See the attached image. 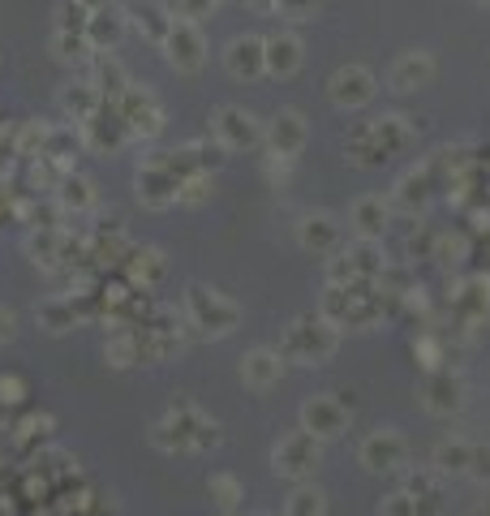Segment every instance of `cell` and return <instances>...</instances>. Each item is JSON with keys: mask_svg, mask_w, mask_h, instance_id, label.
Here are the masks:
<instances>
[{"mask_svg": "<svg viewBox=\"0 0 490 516\" xmlns=\"http://www.w3.org/2000/svg\"><path fill=\"white\" fill-rule=\"evenodd\" d=\"M263 65H267V74H276V78H293L297 69H301V43L297 35H271L263 39Z\"/></svg>", "mask_w": 490, "mask_h": 516, "instance_id": "obj_18", "label": "cell"}, {"mask_svg": "<svg viewBox=\"0 0 490 516\" xmlns=\"http://www.w3.org/2000/svg\"><path fill=\"white\" fill-rule=\"evenodd\" d=\"M22 396V379L18 375H0V400H18Z\"/></svg>", "mask_w": 490, "mask_h": 516, "instance_id": "obj_32", "label": "cell"}, {"mask_svg": "<svg viewBox=\"0 0 490 516\" xmlns=\"http://www.w3.org/2000/svg\"><path fill=\"white\" fill-rule=\"evenodd\" d=\"M349 418H353V409L336 396H310L306 405H301V430H310L319 443L340 439L344 430H349Z\"/></svg>", "mask_w": 490, "mask_h": 516, "instance_id": "obj_6", "label": "cell"}, {"mask_svg": "<svg viewBox=\"0 0 490 516\" xmlns=\"http://www.w3.org/2000/svg\"><path fill=\"white\" fill-rule=\"evenodd\" d=\"M344 258H349V267H353V276L357 280H379L383 276V267H387V258H383V246L379 241H362L357 237L349 250H344Z\"/></svg>", "mask_w": 490, "mask_h": 516, "instance_id": "obj_21", "label": "cell"}, {"mask_svg": "<svg viewBox=\"0 0 490 516\" xmlns=\"http://www.w3.org/2000/svg\"><path fill=\"white\" fill-rule=\"evenodd\" d=\"M267 147L276 160H297L301 147H306V121H301V112H280V117H271Z\"/></svg>", "mask_w": 490, "mask_h": 516, "instance_id": "obj_14", "label": "cell"}, {"mask_svg": "<svg viewBox=\"0 0 490 516\" xmlns=\"http://www.w3.org/2000/svg\"><path fill=\"white\" fill-rule=\"evenodd\" d=\"M319 461H323V448L310 430H293V435H284L276 448H271V469L288 482H310Z\"/></svg>", "mask_w": 490, "mask_h": 516, "instance_id": "obj_4", "label": "cell"}, {"mask_svg": "<svg viewBox=\"0 0 490 516\" xmlns=\"http://www.w3.org/2000/svg\"><path fill=\"white\" fill-rule=\"evenodd\" d=\"M340 349V332L331 319H314V314H301V319L288 327L284 336V362H301V366H323L331 362V353Z\"/></svg>", "mask_w": 490, "mask_h": 516, "instance_id": "obj_2", "label": "cell"}, {"mask_svg": "<svg viewBox=\"0 0 490 516\" xmlns=\"http://www.w3.org/2000/svg\"><path fill=\"white\" fill-rule=\"evenodd\" d=\"M284 375V353L280 349H250L241 357V383L250 392H271Z\"/></svg>", "mask_w": 490, "mask_h": 516, "instance_id": "obj_12", "label": "cell"}, {"mask_svg": "<svg viewBox=\"0 0 490 516\" xmlns=\"http://www.w3.org/2000/svg\"><path fill=\"white\" fill-rule=\"evenodd\" d=\"M78 5H82L86 13H99V9H108V0H78Z\"/></svg>", "mask_w": 490, "mask_h": 516, "instance_id": "obj_34", "label": "cell"}, {"mask_svg": "<svg viewBox=\"0 0 490 516\" xmlns=\"http://www.w3.org/2000/svg\"><path fill=\"white\" fill-rule=\"evenodd\" d=\"M9 336H13V314L0 310V340H9Z\"/></svg>", "mask_w": 490, "mask_h": 516, "instance_id": "obj_33", "label": "cell"}, {"mask_svg": "<svg viewBox=\"0 0 490 516\" xmlns=\"http://www.w3.org/2000/svg\"><path fill=\"white\" fill-rule=\"evenodd\" d=\"M65 108L74 112L78 121H91V112H95V91H91V82L74 86V91H65Z\"/></svg>", "mask_w": 490, "mask_h": 516, "instance_id": "obj_27", "label": "cell"}, {"mask_svg": "<svg viewBox=\"0 0 490 516\" xmlns=\"http://www.w3.org/2000/svg\"><path fill=\"white\" fill-rule=\"evenodd\" d=\"M35 319H39V327H48V332L61 336V332H69V327H74L78 314H74V301H43Z\"/></svg>", "mask_w": 490, "mask_h": 516, "instance_id": "obj_24", "label": "cell"}, {"mask_svg": "<svg viewBox=\"0 0 490 516\" xmlns=\"http://www.w3.org/2000/svg\"><path fill=\"white\" fill-rule=\"evenodd\" d=\"M172 18H181V22H207L211 18V9H215V0H172Z\"/></svg>", "mask_w": 490, "mask_h": 516, "instance_id": "obj_26", "label": "cell"}, {"mask_svg": "<svg viewBox=\"0 0 490 516\" xmlns=\"http://www.w3.org/2000/svg\"><path fill=\"white\" fill-rule=\"evenodd\" d=\"M349 224L362 241H383L387 224H392V198L383 194H370V198H357L353 211H349Z\"/></svg>", "mask_w": 490, "mask_h": 516, "instance_id": "obj_11", "label": "cell"}, {"mask_svg": "<svg viewBox=\"0 0 490 516\" xmlns=\"http://www.w3.org/2000/svg\"><path fill=\"white\" fill-rule=\"evenodd\" d=\"M211 495H215V504H220V508H233L241 499V486L228 478V473H215V478H211Z\"/></svg>", "mask_w": 490, "mask_h": 516, "instance_id": "obj_28", "label": "cell"}, {"mask_svg": "<svg viewBox=\"0 0 490 516\" xmlns=\"http://www.w3.org/2000/svg\"><path fill=\"white\" fill-rule=\"evenodd\" d=\"M422 409L435 413V418H452V413L465 409V379L452 375L448 366L430 370L422 383Z\"/></svg>", "mask_w": 490, "mask_h": 516, "instance_id": "obj_8", "label": "cell"}, {"mask_svg": "<svg viewBox=\"0 0 490 516\" xmlns=\"http://www.w3.org/2000/svg\"><path fill=\"white\" fill-rule=\"evenodd\" d=\"M211 134H215V142H220L224 151H250V147L263 142V129H258V121L245 108H233V104L220 108L211 117Z\"/></svg>", "mask_w": 490, "mask_h": 516, "instance_id": "obj_7", "label": "cell"}, {"mask_svg": "<svg viewBox=\"0 0 490 516\" xmlns=\"http://www.w3.org/2000/svg\"><path fill=\"white\" fill-rule=\"evenodd\" d=\"M314 9H319V0H280V13L288 22H310Z\"/></svg>", "mask_w": 490, "mask_h": 516, "instance_id": "obj_30", "label": "cell"}, {"mask_svg": "<svg viewBox=\"0 0 490 516\" xmlns=\"http://www.w3.org/2000/svg\"><path fill=\"white\" fill-rule=\"evenodd\" d=\"M125 13H129V22H134L138 31L147 39H155V43H164V35L172 31V22H177L164 0H134Z\"/></svg>", "mask_w": 490, "mask_h": 516, "instance_id": "obj_20", "label": "cell"}, {"mask_svg": "<svg viewBox=\"0 0 490 516\" xmlns=\"http://www.w3.org/2000/svg\"><path fill=\"white\" fill-rule=\"evenodd\" d=\"M430 190H435V177H430V168L422 164V168H413V172H405V177L396 181L392 207H400V211L417 215V211H422V207L430 203Z\"/></svg>", "mask_w": 490, "mask_h": 516, "instance_id": "obj_19", "label": "cell"}, {"mask_svg": "<svg viewBox=\"0 0 490 516\" xmlns=\"http://www.w3.org/2000/svg\"><path fill=\"white\" fill-rule=\"evenodd\" d=\"M185 314H190V323L203 327L207 336H228L241 323V310L224 293L207 289V284H190V289H185Z\"/></svg>", "mask_w": 490, "mask_h": 516, "instance_id": "obj_3", "label": "cell"}, {"mask_svg": "<svg viewBox=\"0 0 490 516\" xmlns=\"http://www.w3.org/2000/svg\"><path fill=\"white\" fill-rule=\"evenodd\" d=\"M323 512H327L323 491L319 486H306V482L297 486L293 499H288V508H284V516H323Z\"/></svg>", "mask_w": 490, "mask_h": 516, "instance_id": "obj_25", "label": "cell"}, {"mask_svg": "<svg viewBox=\"0 0 490 516\" xmlns=\"http://www.w3.org/2000/svg\"><path fill=\"white\" fill-rule=\"evenodd\" d=\"M374 74L366 65H340L336 74H331V82H327V95H331V104L336 108H362V104H370L374 99Z\"/></svg>", "mask_w": 490, "mask_h": 516, "instance_id": "obj_10", "label": "cell"}, {"mask_svg": "<svg viewBox=\"0 0 490 516\" xmlns=\"http://www.w3.org/2000/svg\"><path fill=\"white\" fill-rule=\"evenodd\" d=\"M129 280L142 284V289H155L164 280V254L160 250H138L129 258Z\"/></svg>", "mask_w": 490, "mask_h": 516, "instance_id": "obj_23", "label": "cell"}, {"mask_svg": "<svg viewBox=\"0 0 490 516\" xmlns=\"http://www.w3.org/2000/svg\"><path fill=\"white\" fill-rule=\"evenodd\" d=\"M469 473L490 478V448H478V443H473V465H469Z\"/></svg>", "mask_w": 490, "mask_h": 516, "instance_id": "obj_31", "label": "cell"}, {"mask_svg": "<svg viewBox=\"0 0 490 516\" xmlns=\"http://www.w3.org/2000/svg\"><path fill=\"white\" fill-rule=\"evenodd\" d=\"M224 65H228V74L233 78H258V74H267V65H263V39L258 35H241L228 43V52H224Z\"/></svg>", "mask_w": 490, "mask_h": 516, "instance_id": "obj_17", "label": "cell"}, {"mask_svg": "<svg viewBox=\"0 0 490 516\" xmlns=\"http://www.w3.org/2000/svg\"><path fill=\"white\" fill-rule=\"evenodd\" d=\"M357 461H362L370 473H396L409 461V443H405L400 430H370V435L362 439V448H357Z\"/></svg>", "mask_w": 490, "mask_h": 516, "instance_id": "obj_5", "label": "cell"}, {"mask_svg": "<svg viewBox=\"0 0 490 516\" xmlns=\"http://www.w3.org/2000/svg\"><path fill=\"white\" fill-rule=\"evenodd\" d=\"M121 112H125V125L129 129H138V134H160V125H164V112L160 104H155V95L151 91H138V86H129V91L121 95Z\"/></svg>", "mask_w": 490, "mask_h": 516, "instance_id": "obj_15", "label": "cell"}, {"mask_svg": "<svg viewBox=\"0 0 490 516\" xmlns=\"http://www.w3.org/2000/svg\"><path fill=\"white\" fill-rule=\"evenodd\" d=\"M430 461H435L439 473H469V465H473V443L469 439H443Z\"/></svg>", "mask_w": 490, "mask_h": 516, "instance_id": "obj_22", "label": "cell"}, {"mask_svg": "<svg viewBox=\"0 0 490 516\" xmlns=\"http://www.w3.org/2000/svg\"><path fill=\"white\" fill-rule=\"evenodd\" d=\"M379 516H417V504H413V495H405V491L387 495L383 504H379Z\"/></svg>", "mask_w": 490, "mask_h": 516, "instance_id": "obj_29", "label": "cell"}, {"mask_svg": "<svg viewBox=\"0 0 490 516\" xmlns=\"http://www.w3.org/2000/svg\"><path fill=\"white\" fill-rule=\"evenodd\" d=\"M435 78V56L430 52H405L400 61L387 69V86H392L396 95H409V91H422Z\"/></svg>", "mask_w": 490, "mask_h": 516, "instance_id": "obj_13", "label": "cell"}, {"mask_svg": "<svg viewBox=\"0 0 490 516\" xmlns=\"http://www.w3.org/2000/svg\"><path fill=\"white\" fill-rule=\"evenodd\" d=\"M297 241H301V250H310V254H336L340 250V224L331 220V215H306V220L297 224Z\"/></svg>", "mask_w": 490, "mask_h": 516, "instance_id": "obj_16", "label": "cell"}, {"mask_svg": "<svg viewBox=\"0 0 490 516\" xmlns=\"http://www.w3.org/2000/svg\"><path fill=\"white\" fill-rule=\"evenodd\" d=\"M164 52H168V65L172 69H181V74H198L207 61V43L203 35H198V26L194 22H172V31L164 35Z\"/></svg>", "mask_w": 490, "mask_h": 516, "instance_id": "obj_9", "label": "cell"}, {"mask_svg": "<svg viewBox=\"0 0 490 516\" xmlns=\"http://www.w3.org/2000/svg\"><path fill=\"white\" fill-rule=\"evenodd\" d=\"M151 439L164 452H203L211 443H220V426L207 413H198L194 405H177V409H168L164 422H155Z\"/></svg>", "mask_w": 490, "mask_h": 516, "instance_id": "obj_1", "label": "cell"}]
</instances>
